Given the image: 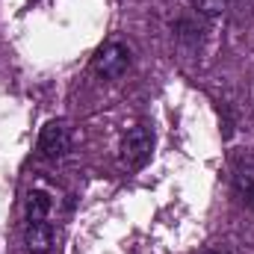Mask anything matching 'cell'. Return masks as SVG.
<instances>
[{
    "instance_id": "cell-9",
    "label": "cell",
    "mask_w": 254,
    "mask_h": 254,
    "mask_svg": "<svg viewBox=\"0 0 254 254\" xmlns=\"http://www.w3.org/2000/svg\"><path fill=\"white\" fill-rule=\"evenodd\" d=\"M246 204H249V207H254V190H252V195L246 198Z\"/></svg>"
},
{
    "instance_id": "cell-5",
    "label": "cell",
    "mask_w": 254,
    "mask_h": 254,
    "mask_svg": "<svg viewBox=\"0 0 254 254\" xmlns=\"http://www.w3.org/2000/svg\"><path fill=\"white\" fill-rule=\"evenodd\" d=\"M54 201L45 190H30L27 192V222H45L51 213Z\"/></svg>"
},
{
    "instance_id": "cell-8",
    "label": "cell",
    "mask_w": 254,
    "mask_h": 254,
    "mask_svg": "<svg viewBox=\"0 0 254 254\" xmlns=\"http://www.w3.org/2000/svg\"><path fill=\"white\" fill-rule=\"evenodd\" d=\"M175 30H181L178 36H181L184 42H190V45H198V42H201V30H195L190 21H178V24H175Z\"/></svg>"
},
{
    "instance_id": "cell-1",
    "label": "cell",
    "mask_w": 254,
    "mask_h": 254,
    "mask_svg": "<svg viewBox=\"0 0 254 254\" xmlns=\"http://www.w3.org/2000/svg\"><path fill=\"white\" fill-rule=\"evenodd\" d=\"M130 63H133V57H130V48L125 42H104L92 57L95 74L104 80H119L122 74H127Z\"/></svg>"
},
{
    "instance_id": "cell-3",
    "label": "cell",
    "mask_w": 254,
    "mask_h": 254,
    "mask_svg": "<svg viewBox=\"0 0 254 254\" xmlns=\"http://www.w3.org/2000/svg\"><path fill=\"white\" fill-rule=\"evenodd\" d=\"M71 151V127L65 122H48L39 133V154L45 160H60Z\"/></svg>"
},
{
    "instance_id": "cell-4",
    "label": "cell",
    "mask_w": 254,
    "mask_h": 254,
    "mask_svg": "<svg viewBox=\"0 0 254 254\" xmlns=\"http://www.w3.org/2000/svg\"><path fill=\"white\" fill-rule=\"evenodd\" d=\"M54 243H57V234L51 228V222H27L24 228V246L30 254H51L54 252Z\"/></svg>"
},
{
    "instance_id": "cell-7",
    "label": "cell",
    "mask_w": 254,
    "mask_h": 254,
    "mask_svg": "<svg viewBox=\"0 0 254 254\" xmlns=\"http://www.w3.org/2000/svg\"><path fill=\"white\" fill-rule=\"evenodd\" d=\"M195 9L201 15H207V18H216V15H222L228 9V0H195Z\"/></svg>"
},
{
    "instance_id": "cell-2",
    "label": "cell",
    "mask_w": 254,
    "mask_h": 254,
    "mask_svg": "<svg viewBox=\"0 0 254 254\" xmlns=\"http://www.w3.org/2000/svg\"><path fill=\"white\" fill-rule=\"evenodd\" d=\"M151 151H154V133H151V127L136 125V127H130V130L125 133L122 157H125L127 166H133V169L145 166L148 157H151Z\"/></svg>"
},
{
    "instance_id": "cell-10",
    "label": "cell",
    "mask_w": 254,
    "mask_h": 254,
    "mask_svg": "<svg viewBox=\"0 0 254 254\" xmlns=\"http://www.w3.org/2000/svg\"><path fill=\"white\" fill-rule=\"evenodd\" d=\"M207 254H216V252H207Z\"/></svg>"
},
{
    "instance_id": "cell-6",
    "label": "cell",
    "mask_w": 254,
    "mask_h": 254,
    "mask_svg": "<svg viewBox=\"0 0 254 254\" xmlns=\"http://www.w3.org/2000/svg\"><path fill=\"white\" fill-rule=\"evenodd\" d=\"M234 190L237 195L246 201L254 190V160H240L237 169H234Z\"/></svg>"
}]
</instances>
